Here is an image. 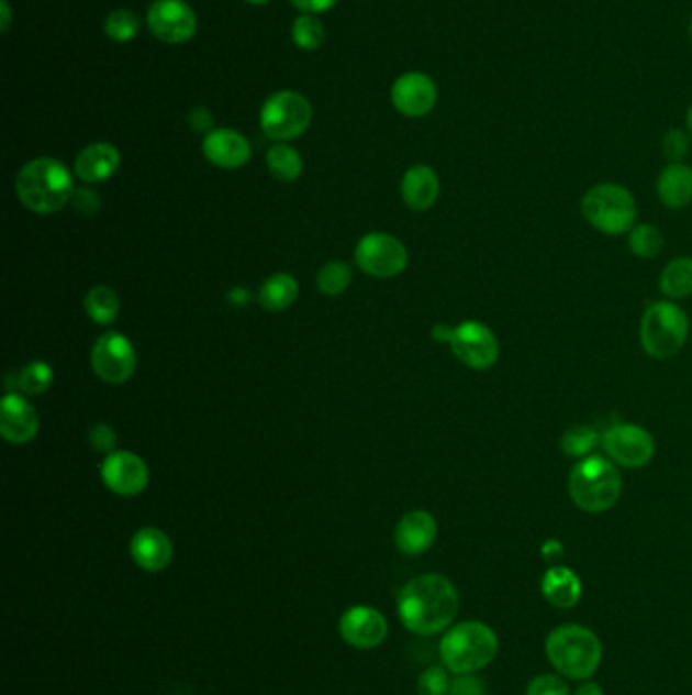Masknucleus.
Here are the masks:
<instances>
[{
	"label": "nucleus",
	"mask_w": 692,
	"mask_h": 695,
	"mask_svg": "<svg viewBox=\"0 0 692 695\" xmlns=\"http://www.w3.org/2000/svg\"><path fill=\"white\" fill-rule=\"evenodd\" d=\"M457 613L459 594L445 575H418L400 589V622L414 635L431 637L449 629Z\"/></svg>",
	"instance_id": "f257e3e1"
},
{
	"label": "nucleus",
	"mask_w": 692,
	"mask_h": 695,
	"mask_svg": "<svg viewBox=\"0 0 692 695\" xmlns=\"http://www.w3.org/2000/svg\"><path fill=\"white\" fill-rule=\"evenodd\" d=\"M545 651L553 669L571 682L591 680L603 659L600 637L583 625H560L550 630Z\"/></svg>",
	"instance_id": "f03ea898"
},
{
	"label": "nucleus",
	"mask_w": 692,
	"mask_h": 695,
	"mask_svg": "<svg viewBox=\"0 0 692 695\" xmlns=\"http://www.w3.org/2000/svg\"><path fill=\"white\" fill-rule=\"evenodd\" d=\"M74 177L62 161L40 157L29 161L16 175V196L35 214L59 212L74 196Z\"/></svg>",
	"instance_id": "7ed1b4c3"
},
{
	"label": "nucleus",
	"mask_w": 692,
	"mask_h": 695,
	"mask_svg": "<svg viewBox=\"0 0 692 695\" xmlns=\"http://www.w3.org/2000/svg\"><path fill=\"white\" fill-rule=\"evenodd\" d=\"M500 651L498 635L480 620L459 622L443 635L439 644L440 661L455 675L478 673L492 665Z\"/></svg>",
	"instance_id": "20e7f679"
},
{
	"label": "nucleus",
	"mask_w": 692,
	"mask_h": 695,
	"mask_svg": "<svg viewBox=\"0 0 692 695\" xmlns=\"http://www.w3.org/2000/svg\"><path fill=\"white\" fill-rule=\"evenodd\" d=\"M624 490V481L615 464L601 455H587L577 462L569 476V495L581 510L598 515L615 507Z\"/></svg>",
	"instance_id": "39448f33"
},
{
	"label": "nucleus",
	"mask_w": 692,
	"mask_h": 695,
	"mask_svg": "<svg viewBox=\"0 0 692 695\" xmlns=\"http://www.w3.org/2000/svg\"><path fill=\"white\" fill-rule=\"evenodd\" d=\"M689 328L691 323L684 309L670 301H658L646 309L641 318L639 342L656 361H668L687 344Z\"/></svg>",
	"instance_id": "423d86ee"
},
{
	"label": "nucleus",
	"mask_w": 692,
	"mask_h": 695,
	"mask_svg": "<svg viewBox=\"0 0 692 695\" xmlns=\"http://www.w3.org/2000/svg\"><path fill=\"white\" fill-rule=\"evenodd\" d=\"M581 212L595 230L620 236L634 228L638 206L626 188L617 184H600L583 196Z\"/></svg>",
	"instance_id": "0eeeda50"
},
{
	"label": "nucleus",
	"mask_w": 692,
	"mask_h": 695,
	"mask_svg": "<svg viewBox=\"0 0 692 695\" xmlns=\"http://www.w3.org/2000/svg\"><path fill=\"white\" fill-rule=\"evenodd\" d=\"M313 121V107L305 96L282 90L270 96L260 110V126L275 141H291L305 133Z\"/></svg>",
	"instance_id": "6e6552de"
},
{
	"label": "nucleus",
	"mask_w": 692,
	"mask_h": 695,
	"mask_svg": "<svg viewBox=\"0 0 692 695\" xmlns=\"http://www.w3.org/2000/svg\"><path fill=\"white\" fill-rule=\"evenodd\" d=\"M358 267L378 279L400 275L409 265V251L402 242L387 232H370L356 246Z\"/></svg>",
	"instance_id": "1a4fd4ad"
},
{
	"label": "nucleus",
	"mask_w": 692,
	"mask_h": 695,
	"mask_svg": "<svg viewBox=\"0 0 692 695\" xmlns=\"http://www.w3.org/2000/svg\"><path fill=\"white\" fill-rule=\"evenodd\" d=\"M92 368L108 385H124L136 371L133 342L119 332L100 335L92 348Z\"/></svg>",
	"instance_id": "9d476101"
},
{
	"label": "nucleus",
	"mask_w": 692,
	"mask_h": 695,
	"mask_svg": "<svg viewBox=\"0 0 692 695\" xmlns=\"http://www.w3.org/2000/svg\"><path fill=\"white\" fill-rule=\"evenodd\" d=\"M453 354L473 371H488L498 362L500 344L492 330L481 321H464L451 330Z\"/></svg>",
	"instance_id": "9b49d317"
},
{
	"label": "nucleus",
	"mask_w": 692,
	"mask_h": 695,
	"mask_svg": "<svg viewBox=\"0 0 692 695\" xmlns=\"http://www.w3.org/2000/svg\"><path fill=\"white\" fill-rule=\"evenodd\" d=\"M605 452L624 468H641L652 462L656 443L648 429L634 423H617L601 438Z\"/></svg>",
	"instance_id": "f8f14e48"
},
{
	"label": "nucleus",
	"mask_w": 692,
	"mask_h": 695,
	"mask_svg": "<svg viewBox=\"0 0 692 695\" xmlns=\"http://www.w3.org/2000/svg\"><path fill=\"white\" fill-rule=\"evenodd\" d=\"M150 33L169 45L191 40L198 31V16L186 0H155L147 14Z\"/></svg>",
	"instance_id": "ddd939ff"
},
{
	"label": "nucleus",
	"mask_w": 692,
	"mask_h": 695,
	"mask_svg": "<svg viewBox=\"0 0 692 695\" xmlns=\"http://www.w3.org/2000/svg\"><path fill=\"white\" fill-rule=\"evenodd\" d=\"M147 462L133 452H112L102 464V481L119 496H138L148 486Z\"/></svg>",
	"instance_id": "4468645a"
},
{
	"label": "nucleus",
	"mask_w": 692,
	"mask_h": 695,
	"mask_svg": "<svg viewBox=\"0 0 692 695\" xmlns=\"http://www.w3.org/2000/svg\"><path fill=\"white\" fill-rule=\"evenodd\" d=\"M390 98L400 114L411 117V119H421L435 108L439 92H437L435 81L431 80L426 74L409 71L394 81Z\"/></svg>",
	"instance_id": "2eb2a0df"
},
{
	"label": "nucleus",
	"mask_w": 692,
	"mask_h": 695,
	"mask_svg": "<svg viewBox=\"0 0 692 695\" xmlns=\"http://www.w3.org/2000/svg\"><path fill=\"white\" fill-rule=\"evenodd\" d=\"M339 632L356 649H373L387 641V618L370 606H354L342 616Z\"/></svg>",
	"instance_id": "dca6fc26"
},
{
	"label": "nucleus",
	"mask_w": 692,
	"mask_h": 695,
	"mask_svg": "<svg viewBox=\"0 0 692 695\" xmlns=\"http://www.w3.org/2000/svg\"><path fill=\"white\" fill-rule=\"evenodd\" d=\"M40 431V417L31 402L16 395L9 393L2 405H0V433L7 442L25 445L33 442Z\"/></svg>",
	"instance_id": "f3484780"
},
{
	"label": "nucleus",
	"mask_w": 692,
	"mask_h": 695,
	"mask_svg": "<svg viewBox=\"0 0 692 695\" xmlns=\"http://www.w3.org/2000/svg\"><path fill=\"white\" fill-rule=\"evenodd\" d=\"M203 155L215 167L241 169L253 157V147L248 139L238 131L215 129L205 134Z\"/></svg>",
	"instance_id": "a211bd4d"
},
{
	"label": "nucleus",
	"mask_w": 692,
	"mask_h": 695,
	"mask_svg": "<svg viewBox=\"0 0 692 695\" xmlns=\"http://www.w3.org/2000/svg\"><path fill=\"white\" fill-rule=\"evenodd\" d=\"M439 527L431 512L426 510H411L406 512L394 531V541L400 553L404 555H421L435 545Z\"/></svg>",
	"instance_id": "6ab92c4d"
},
{
	"label": "nucleus",
	"mask_w": 692,
	"mask_h": 695,
	"mask_svg": "<svg viewBox=\"0 0 692 695\" xmlns=\"http://www.w3.org/2000/svg\"><path fill=\"white\" fill-rule=\"evenodd\" d=\"M131 555L145 572H163L174 560V543L160 529L145 527L134 533Z\"/></svg>",
	"instance_id": "aec40b11"
},
{
	"label": "nucleus",
	"mask_w": 692,
	"mask_h": 695,
	"mask_svg": "<svg viewBox=\"0 0 692 695\" xmlns=\"http://www.w3.org/2000/svg\"><path fill=\"white\" fill-rule=\"evenodd\" d=\"M121 153L110 143H92L76 159V175L83 184H102L119 172Z\"/></svg>",
	"instance_id": "412c9836"
},
{
	"label": "nucleus",
	"mask_w": 692,
	"mask_h": 695,
	"mask_svg": "<svg viewBox=\"0 0 692 695\" xmlns=\"http://www.w3.org/2000/svg\"><path fill=\"white\" fill-rule=\"evenodd\" d=\"M402 200L414 210L425 212L439 198L440 184L437 174L428 165H414L402 177Z\"/></svg>",
	"instance_id": "4be33fe9"
},
{
	"label": "nucleus",
	"mask_w": 692,
	"mask_h": 695,
	"mask_svg": "<svg viewBox=\"0 0 692 695\" xmlns=\"http://www.w3.org/2000/svg\"><path fill=\"white\" fill-rule=\"evenodd\" d=\"M540 589L546 600L557 608H572L583 596V582L567 565H553L546 570L540 582Z\"/></svg>",
	"instance_id": "5701e85b"
},
{
	"label": "nucleus",
	"mask_w": 692,
	"mask_h": 695,
	"mask_svg": "<svg viewBox=\"0 0 692 695\" xmlns=\"http://www.w3.org/2000/svg\"><path fill=\"white\" fill-rule=\"evenodd\" d=\"M658 198L666 208L680 210L692 201V169L684 163H670L658 177Z\"/></svg>",
	"instance_id": "b1692460"
},
{
	"label": "nucleus",
	"mask_w": 692,
	"mask_h": 695,
	"mask_svg": "<svg viewBox=\"0 0 692 695\" xmlns=\"http://www.w3.org/2000/svg\"><path fill=\"white\" fill-rule=\"evenodd\" d=\"M297 297H299L297 279L287 273H279L263 283L258 301L268 311H282V309L291 308Z\"/></svg>",
	"instance_id": "393cba45"
},
{
	"label": "nucleus",
	"mask_w": 692,
	"mask_h": 695,
	"mask_svg": "<svg viewBox=\"0 0 692 695\" xmlns=\"http://www.w3.org/2000/svg\"><path fill=\"white\" fill-rule=\"evenodd\" d=\"M660 289L670 299H684L692 295V258L680 256L670 261L660 275Z\"/></svg>",
	"instance_id": "a878e982"
},
{
	"label": "nucleus",
	"mask_w": 692,
	"mask_h": 695,
	"mask_svg": "<svg viewBox=\"0 0 692 695\" xmlns=\"http://www.w3.org/2000/svg\"><path fill=\"white\" fill-rule=\"evenodd\" d=\"M86 313L90 316V320L108 326L119 318L121 311V299L114 289H110L108 285H98L90 289V294L86 295Z\"/></svg>",
	"instance_id": "bb28decb"
},
{
	"label": "nucleus",
	"mask_w": 692,
	"mask_h": 695,
	"mask_svg": "<svg viewBox=\"0 0 692 695\" xmlns=\"http://www.w3.org/2000/svg\"><path fill=\"white\" fill-rule=\"evenodd\" d=\"M268 172L282 184H293L303 174L301 155L289 145H275L267 155Z\"/></svg>",
	"instance_id": "cd10ccee"
},
{
	"label": "nucleus",
	"mask_w": 692,
	"mask_h": 695,
	"mask_svg": "<svg viewBox=\"0 0 692 695\" xmlns=\"http://www.w3.org/2000/svg\"><path fill=\"white\" fill-rule=\"evenodd\" d=\"M665 246L662 232L652 224H639L629 230V251L639 258H654Z\"/></svg>",
	"instance_id": "c85d7f7f"
},
{
	"label": "nucleus",
	"mask_w": 692,
	"mask_h": 695,
	"mask_svg": "<svg viewBox=\"0 0 692 695\" xmlns=\"http://www.w3.org/2000/svg\"><path fill=\"white\" fill-rule=\"evenodd\" d=\"M293 41L299 49L315 52L325 41V27L317 16L301 14L293 23Z\"/></svg>",
	"instance_id": "c756f323"
},
{
	"label": "nucleus",
	"mask_w": 692,
	"mask_h": 695,
	"mask_svg": "<svg viewBox=\"0 0 692 695\" xmlns=\"http://www.w3.org/2000/svg\"><path fill=\"white\" fill-rule=\"evenodd\" d=\"M16 383L25 395H43L54 385V368L47 362H29L27 366L21 371Z\"/></svg>",
	"instance_id": "7c9ffc66"
},
{
	"label": "nucleus",
	"mask_w": 692,
	"mask_h": 695,
	"mask_svg": "<svg viewBox=\"0 0 692 695\" xmlns=\"http://www.w3.org/2000/svg\"><path fill=\"white\" fill-rule=\"evenodd\" d=\"M351 283V268L347 263L342 261H333L327 263L325 267H321L317 275V287L323 295L327 297H337L344 294Z\"/></svg>",
	"instance_id": "2f4dec72"
},
{
	"label": "nucleus",
	"mask_w": 692,
	"mask_h": 695,
	"mask_svg": "<svg viewBox=\"0 0 692 695\" xmlns=\"http://www.w3.org/2000/svg\"><path fill=\"white\" fill-rule=\"evenodd\" d=\"M598 443V433L587 426L569 428L560 438V450L571 457H583Z\"/></svg>",
	"instance_id": "473e14b6"
},
{
	"label": "nucleus",
	"mask_w": 692,
	"mask_h": 695,
	"mask_svg": "<svg viewBox=\"0 0 692 695\" xmlns=\"http://www.w3.org/2000/svg\"><path fill=\"white\" fill-rule=\"evenodd\" d=\"M141 29V21L133 11H126V9H119V11H112L108 14L107 23H104V31H107L108 37L112 41H131L136 37Z\"/></svg>",
	"instance_id": "72a5a7b5"
},
{
	"label": "nucleus",
	"mask_w": 692,
	"mask_h": 695,
	"mask_svg": "<svg viewBox=\"0 0 692 695\" xmlns=\"http://www.w3.org/2000/svg\"><path fill=\"white\" fill-rule=\"evenodd\" d=\"M449 690H451V680L440 665H431L425 669L416 685L418 695H449Z\"/></svg>",
	"instance_id": "f704fd0d"
},
{
	"label": "nucleus",
	"mask_w": 692,
	"mask_h": 695,
	"mask_svg": "<svg viewBox=\"0 0 692 695\" xmlns=\"http://www.w3.org/2000/svg\"><path fill=\"white\" fill-rule=\"evenodd\" d=\"M526 695H571V690L559 673H540L528 683Z\"/></svg>",
	"instance_id": "c9c22d12"
},
{
	"label": "nucleus",
	"mask_w": 692,
	"mask_h": 695,
	"mask_svg": "<svg viewBox=\"0 0 692 695\" xmlns=\"http://www.w3.org/2000/svg\"><path fill=\"white\" fill-rule=\"evenodd\" d=\"M662 151L670 163H680L689 153V136L680 129H672L662 139Z\"/></svg>",
	"instance_id": "e433bc0d"
},
{
	"label": "nucleus",
	"mask_w": 692,
	"mask_h": 695,
	"mask_svg": "<svg viewBox=\"0 0 692 695\" xmlns=\"http://www.w3.org/2000/svg\"><path fill=\"white\" fill-rule=\"evenodd\" d=\"M90 443H92L93 452L112 454V452H114V445H116V433L112 431V428L104 426V423H96V426L90 429Z\"/></svg>",
	"instance_id": "4c0bfd02"
},
{
	"label": "nucleus",
	"mask_w": 692,
	"mask_h": 695,
	"mask_svg": "<svg viewBox=\"0 0 692 695\" xmlns=\"http://www.w3.org/2000/svg\"><path fill=\"white\" fill-rule=\"evenodd\" d=\"M449 695H488V690L481 680H478L473 673H469V675H459L455 682H451Z\"/></svg>",
	"instance_id": "58836bf2"
},
{
	"label": "nucleus",
	"mask_w": 692,
	"mask_h": 695,
	"mask_svg": "<svg viewBox=\"0 0 692 695\" xmlns=\"http://www.w3.org/2000/svg\"><path fill=\"white\" fill-rule=\"evenodd\" d=\"M71 203H74L76 212L92 216L100 208V198H98V194H93L92 189H76L71 196Z\"/></svg>",
	"instance_id": "ea45409f"
},
{
	"label": "nucleus",
	"mask_w": 692,
	"mask_h": 695,
	"mask_svg": "<svg viewBox=\"0 0 692 695\" xmlns=\"http://www.w3.org/2000/svg\"><path fill=\"white\" fill-rule=\"evenodd\" d=\"M187 122H189V126H191L193 131H198V133L210 131L213 124L212 112L203 107L191 108L189 114H187Z\"/></svg>",
	"instance_id": "a19ab883"
},
{
	"label": "nucleus",
	"mask_w": 692,
	"mask_h": 695,
	"mask_svg": "<svg viewBox=\"0 0 692 695\" xmlns=\"http://www.w3.org/2000/svg\"><path fill=\"white\" fill-rule=\"evenodd\" d=\"M299 11L306 14L323 13L330 11L337 0H291Z\"/></svg>",
	"instance_id": "79ce46f5"
},
{
	"label": "nucleus",
	"mask_w": 692,
	"mask_h": 695,
	"mask_svg": "<svg viewBox=\"0 0 692 695\" xmlns=\"http://www.w3.org/2000/svg\"><path fill=\"white\" fill-rule=\"evenodd\" d=\"M572 695H605V692L601 690L600 683L595 682H587L581 683L577 690H574V694Z\"/></svg>",
	"instance_id": "37998d69"
},
{
	"label": "nucleus",
	"mask_w": 692,
	"mask_h": 695,
	"mask_svg": "<svg viewBox=\"0 0 692 695\" xmlns=\"http://www.w3.org/2000/svg\"><path fill=\"white\" fill-rule=\"evenodd\" d=\"M543 555H545V560L553 562L555 558L562 555V545H560L559 541H546L545 545H543Z\"/></svg>",
	"instance_id": "c03bdc74"
},
{
	"label": "nucleus",
	"mask_w": 692,
	"mask_h": 695,
	"mask_svg": "<svg viewBox=\"0 0 692 695\" xmlns=\"http://www.w3.org/2000/svg\"><path fill=\"white\" fill-rule=\"evenodd\" d=\"M0 16H2V33H7L9 27H11V7H9V2L7 0H0Z\"/></svg>",
	"instance_id": "a18cd8bd"
},
{
	"label": "nucleus",
	"mask_w": 692,
	"mask_h": 695,
	"mask_svg": "<svg viewBox=\"0 0 692 695\" xmlns=\"http://www.w3.org/2000/svg\"><path fill=\"white\" fill-rule=\"evenodd\" d=\"M687 126H689V133H691L692 136V104L691 108H689V112H687Z\"/></svg>",
	"instance_id": "49530a36"
},
{
	"label": "nucleus",
	"mask_w": 692,
	"mask_h": 695,
	"mask_svg": "<svg viewBox=\"0 0 692 695\" xmlns=\"http://www.w3.org/2000/svg\"><path fill=\"white\" fill-rule=\"evenodd\" d=\"M246 2H250V4H267L270 0H246Z\"/></svg>",
	"instance_id": "de8ad7c7"
},
{
	"label": "nucleus",
	"mask_w": 692,
	"mask_h": 695,
	"mask_svg": "<svg viewBox=\"0 0 692 695\" xmlns=\"http://www.w3.org/2000/svg\"><path fill=\"white\" fill-rule=\"evenodd\" d=\"M691 40H692V21H691Z\"/></svg>",
	"instance_id": "09e8293b"
}]
</instances>
